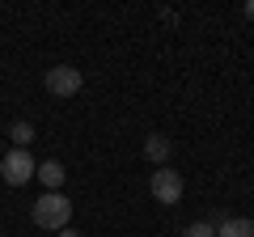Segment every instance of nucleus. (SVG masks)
I'll use <instances>...</instances> for the list:
<instances>
[{"label": "nucleus", "mask_w": 254, "mask_h": 237, "mask_svg": "<svg viewBox=\"0 0 254 237\" xmlns=\"http://www.w3.org/2000/svg\"><path fill=\"white\" fill-rule=\"evenodd\" d=\"M30 220H34L38 229L60 233V229H68V220H72V199L64 191H43V199H34V208H30Z\"/></svg>", "instance_id": "f257e3e1"}, {"label": "nucleus", "mask_w": 254, "mask_h": 237, "mask_svg": "<svg viewBox=\"0 0 254 237\" xmlns=\"http://www.w3.org/2000/svg\"><path fill=\"white\" fill-rule=\"evenodd\" d=\"M34 170H38V161H34L30 148H9L4 161H0V178H4L9 186H26L30 178H34Z\"/></svg>", "instance_id": "f03ea898"}, {"label": "nucleus", "mask_w": 254, "mask_h": 237, "mask_svg": "<svg viewBox=\"0 0 254 237\" xmlns=\"http://www.w3.org/2000/svg\"><path fill=\"white\" fill-rule=\"evenodd\" d=\"M81 85H85V76H81V68H72V64H55V68H47V76H43V89L51 93V98H76Z\"/></svg>", "instance_id": "7ed1b4c3"}, {"label": "nucleus", "mask_w": 254, "mask_h": 237, "mask_svg": "<svg viewBox=\"0 0 254 237\" xmlns=\"http://www.w3.org/2000/svg\"><path fill=\"white\" fill-rule=\"evenodd\" d=\"M148 191H153V199H157V203L174 208V203L182 199V191H187V182H182V174H178V170L161 165V170H153V178H148Z\"/></svg>", "instance_id": "20e7f679"}, {"label": "nucleus", "mask_w": 254, "mask_h": 237, "mask_svg": "<svg viewBox=\"0 0 254 237\" xmlns=\"http://www.w3.org/2000/svg\"><path fill=\"white\" fill-rule=\"evenodd\" d=\"M170 153H174V140L161 136V131H153V136H144V157L161 170V165H170Z\"/></svg>", "instance_id": "39448f33"}, {"label": "nucleus", "mask_w": 254, "mask_h": 237, "mask_svg": "<svg viewBox=\"0 0 254 237\" xmlns=\"http://www.w3.org/2000/svg\"><path fill=\"white\" fill-rule=\"evenodd\" d=\"M34 178H38V182L47 186V191H60V186H64V178H68V170H64L60 161H38Z\"/></svg>", "instance_id": "423d86ee"}, {"label": "nucleus", "mask_w": 254, "mask_h": 237, "mask_svg": "<svg viewBox=\"0 0 254 237\" xmlns=\"http://www.w3.org/2000/svg\"><path fill=\"white\" fill-rule=\"evenodd\" d=\"M216 237H254V220L250 216H225L216 225Z\"/></svg>", "instance_id": "0eeeda50"}, {"label": "nucleus", "mask_w": 254, "mask_h": 237, "mask_svg": "<svg viewBox=\"0 0 254 237\" xmlns=\"http://www.w3.org/2000/svg\"><path fill=\"white\" fill-rule=\"evenodd\" d=\"M9 140H13V148H30V140H34V123H26V118L9 123Z\"/></svg>", "instance_id": "6e6552de"}, {"label": "nucleus", "mask_w": 254, "mask_h": 237, "mask_svg": "<svg viewBox=\"0 0 254 237\" xmlns=\"http://www.w3.org/2000/svg\"><path fill=\"white\" fill-rule=\"evenodd\" d=\"M182 237H216V225L212 220H195V225L182 229Z\"/></svg>", "instance_id": "1a4fd4ad"}, {"label": "nucleus", "mask_w": 254, "mask_h": 237, "mask_svg": "<svg viewBox=\"0 0 254 237\" xmlns=\"http://www.w3.org/2000/svg\"><path fill=\"white\" fill-rule=\"evenodd\" d=\"M60 237H81V229H72V225H68V229H60Z\"/></svg>", "instance_id": "9d476101"}, {"label": "nucleus", "mask_w": 254, "mask_h": 237, "mask_svg": "<svg viewBox=\"0 0 254 237\" xmlns=\"http://www.w3.org/2000/svg\"><path fill=\"white\" fill-rule=\"evenodd\" d=\"M246 17H250V21H254V0H246Z\"/></svg>", "instance_id": "9b49d317"}, {"label": "nucleus", "mask_w": 254, "mask_h": 237, "mask_svg": "<svg viewBox=\"0 0 254 237\" xmlns=\"http://www.w3.org/2000/svg\"><path fill=\"white\" fill-rule=\"evenodd\" d=\"M0 237H9V233H0Z\"/></svg>", "instance_id": "f8f14e48"}]
</instances>
